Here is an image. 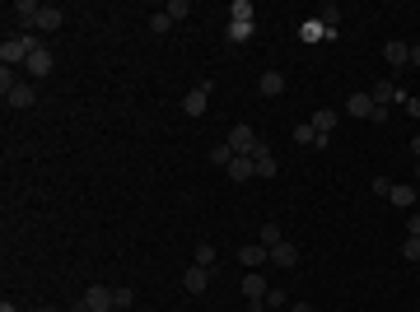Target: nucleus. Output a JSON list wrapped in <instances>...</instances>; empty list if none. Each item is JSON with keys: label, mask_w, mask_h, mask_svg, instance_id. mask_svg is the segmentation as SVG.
<instances>
[{"label": "nucleus", "mask_w": 420, "mask_h": 312, "mask_svg": "<svg viewBox=\"0 0 420 312\" xmlns=\"http://www.w3.org/2000/svg\"><path fill=\"white\" fill-rule=\"evenodd\" d=\"M0 94H5V108H15V112H24V108H33V103H38V89H33L24 75H19L15 84H5Z\"/></svg>", "instance_id": "nucleus-1"}, {"label": "nucleus", "mask_w": 420, "mask_h": 312, "mask_svg": "<svg viewBox=\"0 0 420 312\" xmlns=\"http://www.w3.org/2000/svg\"><path fill=\"white\" fill-rule=\"evenodd\" d=\"M117 303H112V289L108 284H93V289H84V298L75 303V312H112Z\"/></svg>", "instance_id": "nucleus-2"}, {"label": "nucleus", "mask_w": 420, "mask_h": 312, "mask_svg": "<svg viewBox=\"0 0 420 312\" xmlns=\"http://www.w3.org/2000/svg\"><path fill=\"white\" fill-rule=\"evenodd\" d=\"M29 42H24V38H5V42H0V65H10V70H19V65H29Z\"/></svg>", "instance_id": "nucleus-3"}, {"label": "nucleus", "mask_w": 420, "mask_h": 312, "mask_svg": "<svg viewBox=\"0 0 420 312\" xmlns=\"http://www.w3.org/2000/svg\"><path fill=\"white\" fill-rule=\"evenodd\" d=\"M224 145H229L233 154H248V158H252V149H257L262 140H257V131H252V126H233V136H229Z\"/></svg>", "instance_id": "nucleus-4"}, {"label": "nucleus", "mask_w": 420, "mask_h": 312, "mask_svg": "<svg viewBox=\"0 0 420 312\" xmlns=\"http://www.w3.org/2000/svg\"><path fill=\"white\" fill-rule=\"evenodd\" d=\"M271 265H280V270H295L299 265V247L290 243V238H280L276 247H271Z\"/></svg>", "instance_id": "nucleus-5"}, {"label": "nucleus", "mask_w": 420, "mask_h": 312, "mask_svg": "<svg viewBox=\"0 0 420 312\" xmlns=\"http://www.w3.org/2000/svg\"><path fill=\"white\" fill-rule=\"evenodd\" d=\"M61 24H65L61 10H56V5H42V10H38V19H33V33H56Z\"/></svg>", "instance_id": "nucleus-6"}, {"label": "nucleus", "mask_w": 420, "mask_h": 312, "mask_svg": "<svg viewBox=\"0 0 420 312\" xmlns=\"http://www.w3.org/2000/svg\"><path fill=\"white\" fill-rule=\"evenodd\" d=\"M205 108H210V84H201V89H192V94L182 98L187 117H205Z\"/></svg>", "instance_id": "nucleus-7"}, {"label": "nucleus", "mask_w": 420, "mask_h": 312, "mask_svg": "<svg viewBox=\"0 0 420 312\" xmlns=\"http://www.w3.org/2000/svg\"><path fill=\"white\" fill-rule=\"evenodd\" d=\"M52 65H56V56H52V51H47V42H42V47L29 56V65H24V70H29L33 79H42V75H52Z\"/></svg>", "instance_id": "nucleus-8"}, {"label": "nucleus", "mask_w": 420, "mask_h": 312, "mask_svg": "<svg viewBox=\"0 0 420 312\" xmlns=\"http://www.w3.org/2000/svg\"><path fill=\"white\" fill-rule=\"evenodd\" d=\"M252 163H257V177H276V172H280L271 145H257V149H252Z\"/></svg>", "instance_id": "nucleus-9"}, {"label": "nucleus", "mask_w": 420, "mask_h": 312, "mask_svg": "<svg viewBox=\"0 0 420 312\" xmlns=\"http://www.w3.org/2000/svg\"><path fill=\"white\" fill-rule=\"evenodd\" d=\"M238 261L248 265V270H257V265H266V261H271V252H266L262 243H243V247H238Z\"/></svg>", "instance_id": "nucleus-10"}, {"label": "nucleus", "mask_w": 420, "mask_h": 312, "mask_svg": "<svg viewBox=\"0 0 420 312\" xmlns=\"http://www.w3.org/2000/svg\"><path fill=\"white\" fill-rule=\"evenodd\" d=\"M369 98H373V108H392V103H402V89H397V84H373L369 89Z\"/></svg>", "instance_id": "nucleus-11"}, {"label": "nucleus", "mask_w": 420, "mask_h": 312, "mask_svg": "<svg viewBox=\"0 0 420 312\" xmlns=\"http://www.w3.org/2000/svg\"><path fill=\"white\" fill-rule=\"evenodd\" d=\"M345 112H350V117H364V122H369V117H373V98H369V89H359V94H350V98H345Z\"/></svg>", "instance_id": "nucleus-12"}, {"label": "nucleus", "mask_w": 420, "mask_h": 312, "mask_svg": "<svg viewBox=\"0 0 420 312\" xmlns=\"http://www.w3.org/2000/svg\"><path fill=\"white\" fill-rule=\"evenodd\" d=\"M383 56H388V65H392V70L411 65V47H406V42H397V38H392V42H383Z\"/></svg>", "instance_id": "nucleus-13"}, {"label": "nucleus", "mask_w": 420, "mask_h": 312, "mask_svg": "<svg viewBox=\"0 0 420 312\" xmlns=\"http://www.w3.org/2000/svg\"><path fill=\"white\" fill-rule=\"evenodd\" d=\"M205 284H210V270H205V265H192V270L182 275V289H187V294H205Z\"/></svg>", "instance_id": "nucleus-14"}, {"label": "nucleus", "mask_w": 420, "mask_h": 312, "mask_svg": "<svg viewBox=\"0 0 420 312\" xmlns=\"http://www.w3.org/2000/svg\"><path fill=\"white\" fill-rule=\"evenodd\" d=\"M229 177L233 182H248V177H257V163H252L248 154H233L229 158Z\"/></svg>", "instance_id": "nucleus-15"}, {"label": "nucleus", "mask_w": 420, "mask_h": 312, "mask_svg": "<svg viewBox=\"0 0 420 312\" xmlns=\"http://www.w3.org/2000/svg\"><path fill=\"white\" fill-rule=\"evenodd\" d=\"M38 10H42L38 0H15V5H10V15H15L19 24H24V28H33V19H38Z\"/></svg>", "instance_id": "nucleus-16"}, {"label": "nucleus", "mask_w": 420, "mask_h": 312, "mask_svg": "<svg viewBox=\"0 0 420 312\" xmlns=\"http://www.w3.org/2000/svg\"><path fill=\"white\" fill-rule=\"evenodd\" d=\"M257 89H262L266 98H280L285 94V75H280V70H266V75L257 79Z\"/></svg>", "instance_id": "nucleus-17"}, {"label": "nucleus", "mask_w": 420, "mask_h": 312, "mask_svg": "<svg viewBox=\"0 0 420 312\" xmlns=\"http://www.w3.org/2000/svg\"><path fill=\"white\" fill-rule=\"evenodd\" d=\"M388 201H392V205H402V210H416V201H420V196H416V187H411V182H397Z\"/></svg>", "instance_id": "nucleus-18"}, {"label": "nucleus", "mask_w": 420, "mask_h": 312, "mask_svg": "<svg viewBox=\"0 0 420 312\" xmlns=\"http://www.w3.org/2000/svg\"><path fill=\"white\" fill-rule=\"evenodd\" d=\"M252 33H257V24H233V19H229V28H224V38H229L233 47H243V42H252Z\"/></svg>", "instance_id": "nucleus-19"}, {"label": "nucleus", "mask_w": 420, "mask_h": 312, "mask_svg": "<svg viewBox=\"0 0 420 312\" xmlns=\"http://www.w3.org/2000/svg\"><path fill=\"white\" fill-rule=\"evenodd\" d=\"M313 131H318V136H332V126H336V112H332V108H318V112H313Z\"/></svg>", "instance_id": "nucleus-20"}, {"label": "nucleus", "mask_w": 420, "mask_h": 312, "mask_svg": "<svg viewBox=\"0 0 420 312\" xmlns=\"http://www.w3.org/2000/svg\"><path fill=\"white\" fill-rule=\"evenodd\" d=\"M299 38H304V42H318V38H327V24L322 19H304V24H299Z\"/></svg>", "instance_id": "nucleus-21"}, {"label": "nucleus", "mask_w": 420, "mask_h": 312, "mask_svg": "<svg viewBox=\"0 0 420 312\" xmlns=\"http://www.w3.org/2000/svg\"><path fill=\"white\" fill-rule=\"evenodd\" d=\"M252 15H257V10H252V0H233V5H229L233 24H252Z\"/></svg>", "instance_id": "nucleus-22"}, {"label": "nucleus", "mask_w": 420, "mask_h": 312, "mask_svg": "<svg viewBox=\"0 0 420 312\" xmlns=\"http://www.w3.org/2000/svg\"><path fill=\"white\" fill-rule=\"evenodd\" d=\"M257 238H262V247L271 252V247H276V243H280V238H285V233H280V224H276V219H271V224H262V233H257Z\"/></svg>", "instance_id": "nucleus-23"}, {"label": "nucleus", "mask_w": 420, "mask_h": 312, "mask_svg": "<svg viewBox=\"0 0 420 312\" xmlns=\"http://www.w3.org/2000/svg\"><path fill=\"white\" fill-rule=\"evenodd\" d=\"M318 140H322V136H318V131H313L309 122H304V126H295V145H313V149H318Z\"/></svg>", "instance_id": "nucleus-24"}, {"label": "nucleus", "mask_w": 420, "mask_h": 312, "mask_svg": "<svg viewBox=\"0 0 420 312\" xmlns=\"http://www.w3.org/2000/svg\"><path fill=\"white\" fill-rule=\"evenodd\" d=\"M318 19H322V24H327V33H336V19H341V10H336V5L327 0L322 10H318Z\"/></svg>", "instance_id": "nucleus-25"}, {"label": "nucleus", "mask_w": 420, "mask_h": 312, "mask_svg": "<svg viewBox=\"0 0 420 312\" xmlns=\"http://www.w3.org/2000/svg\"><path fill=\"white\" fill-rule=\"evenodd\" d=\"M164 15H169L173 24H178V19H187V15H192V5H187V0H169V5H164Z\"/></svg>", "instance_id": "nucleus-26"}, {"label": "nucleus", "mask_w": 420, "mask_h": 312, "mask_svg": "<svg viewBox=\"0 0 420 312\" xmlns=\"http://www.w3.org/2000/svg\"><path fill=\"white\" fill-rule=\"evenodd\" d=\"M280 308H290L285 289H266V312H280Z\"/></svg>", "instance_id": "nucleus-27"}, {"label": "nucleus", "mask_w": 420, "mask_h": 312, "mask_svg": "<svg viewBox=\"0 0 420 312\" xmlns=\"http://www.w3.org/2000/svg\"><path fill=\"white\" fill-rule=\"evenodd\" d=\"M112 303H117V308H131V303H136V289H126V284H122V289H112Z\"/></svg>", "instance_id": "nucleus-28"}, {"label": "nucleus", "mask_w": 420, "mask_h": 312, "mask_svg": "<svg viewBox=\"0 0 420 312\" xmlns=\"http://www.w3.org/2000/svg\"><path fill=\"white\" fill-rule=\"evenodd\" d=\"M196 265H205V270L215 265V247L210 243H196Z\"/></svg>", "instance_id": "nucleus-29"}, {"label": "nucleus", "mask_w": 420, "mask_h": 312, "mask_svg": "<svg viewBox=\"0 0 420 312\" xmlns=\"http://www.w3.org/2000/svg\"><path fill=\"white\" fill-rule=\"evenodd\" d=\"M392 187H397L392 177H373V196H383V201H388V196H392Z\"/></svg>", "instance_id": "nucleus-30"}, {"label": "nucleus", "mask_w": 420, "mask_h": 312, "mask_svg": "<svg viewBox=\"0 0 420 312\" xmlns=\"http://www.w3.org/2000/svg\"><path fill=\"white\" fill-rule=\"evenodd\" d=\"M229 158H233L229 145H215V149H210V163H224V168H229Z\"/></svg>", "instance_id": "nucleus-31"}, {"label": "nucleus", "mask_w": 420, "mask_h": 312, "mask_svg": "<svg viewBox=\"0 0 420 312\" xmlns=\"http://www.w3.org/2000/svg\"><path fill=\"white\" fill-rule=\"evenodd\" d=\"M402 256H406V261H420V238H406V243H402Z\"/></svg>", "instance_id": "nucleus-32"}, {"label": "nucleus", "mask_w": 420, "mask_h": 312, "mask_svg": "<svg viewBox=\"0 0 420 312\" xmlns=\"http://www.w3.org/2000/svg\"><path fill=\"white\" fill-rule=\"evenodd\" d=\"M150 28H155V33H169V28H173V19H169V15H164V10H159V15H155V19H150Z\"/></svg>", "instance_id": "nucleus-33"}, {"label": "nucleus", "mask_w": 420, "mask_h": 312, "mask_svg": "<svg viewBox=\"0 0 420 312\" xmlns=\"http://www.w3.org/2000/svg\"><path fill=\"white\" fill-rule=\"evenodd\" d=\"M406 229H411V238H420V215L411 210V219H406Z\"/></svg>", "instance_id": "nucleus-34"}, {"label": "nucleus", "mask_w": 420, "mask_h": 312, "mask_svg": "<svg viewBox=\"0 0 420 312\" xmlns=\"http://www.w3.org/2000/svg\"><path fill=\"white\" fill-rule=\"evenodd\" d=\"M285 312H313V308H309V303H290Z\"/></svg>", "instance_id": "nucleus-35"}, {"label": "nucleus", "mask_w": 420, "mask_h": 312, "mask_svg": "<svg viewBox=\"0 0 420 312\" xmlns=\"http://www.w3.org/2000/svg\"><path fill=\"white\" fill-rule=\"evenodd\" d=\"M411 65H416V70H420V42H416V47H411Z\"/></svg>", "instance_id": "nucleus-36"}, {"label": "nucleus", "mask_w": 420, "mask_h": 312, "mask_svg": "<svg viewBox=\"0 0 420 312\" xmlns=\"http://www.w3.org/2000/svg\"><path fill=\"white\" fill-rule=\"evenodd\" d=\"M411 154H416V158H420V136H411Z\"/></svg>", "instance_id": "nucleus-37"}, {"label": "nucleus", "mask_w": 420, "mask_h": 312, "mask_svg": "<svg viewBox=\"0 0 420 312\" xmlns=\"http://www.w3.org/2000/svg\"><path fill=\"white\" fill-rule=\"evenodd\" d=\"M0 312H19V308H15V303H10V298H5V303H0Z\"/></svg>", "instance_id": "nucleus-38"}, {"label": "nucleus", "mask_w": 420, "mask_h": 312, "mask_svg": "<svg viewBox=\"0 0 420 312\" xmlns=\"http://www.w3.org/2000/svg\"><path fill=\"white\" fill-rule=\"evenodd\" d=\"M38 312H56V308H38Z\"/></svg>", "instance_id": "nucleus-39"}, {"label": "nucleus", "mask_w": 420, "mask_h": 312, "mask_svg": "<svg viewBox=\"0 0 420 312\" xmlns=\"http://www.w3.org/2000/svg\"><path fill=\"white\" fill-rule=\"evenodd\" d=\"M416 177H420V163H416Z\"/></svg>", "instance_id": "nucleus-40"}, {"label": "nucleus", "mask_w": 420, "mask_h": 312, "mask_svg": "<svg viewBox=\"0 0 420 312\" xmlns=\"http://www.w3.org/2000/svg\"><path fill=\"white\" fill-rule=\"evenodd\" d=\"M112 312H122V308H112Z\"/></svg>", "instance_id": "nucleus-41"}]
</instances>
